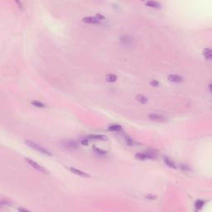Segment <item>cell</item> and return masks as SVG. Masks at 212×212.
Masks as SVG:
<instances>
[{
	"label": "cell",
	"mask_w": 212,
	"mask_h": 212,
	"mask_svg": "<svg viewBox=\"0 0 212 212\" xmlns=\"http://www.w3.org/2000/svg\"><path fill=\"white\" fill-rule=\"evenodd\" d=\"M155 158V155L152 152H137L135 154V158L138 160H141V161H144V160H149V159H153Z\"/></svg>",
	"instance_id": "3"
},
{
	"label": "cell",
	"mask_w": 212,
	"mask_h": 212,
	"mask_svg": "<svg viewBox=\"0 0 212 212\" xmlns=\"http://www.w3.org/2000/svg\"><path fill=\"white\" fill-rule=\"evenodd\" d=\"M94 151H95V152H97V153L101 154V155H105V154H107V152H106V151H104V150L100 149V148H97V147H94Z\"/></svg>",
	"instance_id": "19"
},
{
	"label": "cell",
	"mask_w": 212,
	"mask_h": 212,
	"mask_svg": "<svg viewBox=\"0 0 212 212\" xmlns=\"http://www.w3.org/2000/svg\"><path fill=\"white\" fill-rule=\"evenodd\" d=\"M105 80H106V81H108L109 83H113V82H115L117 80V76L114 74H108L107 75H106Z\"/></svg>",
	"instance_id": "12"
},
{
	"label": "cell",
	"mask_w": 212,
	"mask_h": 212,
	"mask_svg": "<svg viewBox=\"0 0 212 212\" xmlns=\"http://www.w3.org/2000/svg\"><path fill=\"white\" fill-rule=\"evenodd\" d=\"M125 143H126L127 144H128L129 146H134L135 144H137L136 142H134L132 138H129V137H126V138H125Z\"/></svg>",
	"instance_id": "17"
},
{
	"label": "cell",
	"mask_w": 212,
	"mask_h": 212,
	"mask_svg": "<svg viewBox=\"0 0 212 212\" xmlns=\"http://www.w3.org/2000/svg\"><path fill=\"white\" fill-rule=\"evenodd\" d=\"M24 143L29 147H31V148H32V149H34V150H36L37 152H41V153H42V154H45V155H47V156H52V155L47 149H46L45 147H43L42 146L39 145V144H37V143H36L34 142H32L30 140H25Z\"/></svg>",
	"instance_id": "1"
},
{
	"label": "cell",
	"mask_w": 212,
	"mask_h": 212,
	"mask_svg": "<svg viewBox=\"0 0 212 212\" xmlns=\"http://www.w3.org/2000/svg\"><path fill=\"white\" fill-rule=\"evenodd\" d=\"M31 104H32L33 106H35V107H37V108H45V107H46V105H45L43 103L39 102V101H37V100H32V101H31Z\"/></svg>",
	"instance_id": "15"
},
{
	"label": "cell",
	"mask_w": 212,
	"mask_h": 212,
	"mask_svg": "<svg viewBox=\"0 0 212 212\" xmlns=\"http://www.w3.org/2000/svg\"><path fill=\"white\" fill-rule=\"evenodd\" d=\"M135 99L138 101V102L141 103L143 104H145L147 103V98L146 96H144L143 95H137L135 96Z\"/></svg>",
	"instance_id": "10"
},
{
	"label": "cell",
	"mask_w": 212,
	"mask_h": 212,
	"mask_svg": "<svg viewBox=\"0 0 212 212\" xmlns=\"http://www.w3.org/2000/svg\"><path fill=\"white\" fill-rule=\"evenodd\" d=\"M82 21L86 23H91V24H97L100 23V20H99L96 17H86L82 19Z\"/></svg>",
	"instance_id": "7"
},
{
	"label": "cell",
	"mask_w": 212,
	"mask_h": 212,
	"mask_svg": "<svg viewBox=\"0 0 212 212\" xmlns=\"http://www.w3.org/2000/svg\"><path fill=\"white\" fill-rule=\"evenodd\" d=\"M203 56L206 59V60L210 61L212 57V52L210 48H206L203 51Z\"/></svg>",
	"instance_id": "11"
},
{
	"label": "cell",
	"mask_w": 212,
	"mask_h": 212,
	"mask_svg": "<svg viewBox=\"0 0 212 212\" xmlns=\"http://www.w3.org/2000/svg\"><path fill=\"white\" fill-rule=\"evenodd\" d=\"M144 4L147 7L153 8H161V6H162V4L157 1H147L144 3Z\"/></svg>",
	"instance_id": "9"
},
{
	"label": "cell",
	"mask_w": 212,
	"mask_h": 212,
	"mask_svg": "<svg viewBox=\"0 0 212 212\" xmlns=\"http://www.w3.org/2000/svg\"><path fill=\"white\" fill-rule=\"evenodd\" d=\"M18 210H19V211H24V212H27V210H23V209H21V208H19V209H18Z\"/></svg>",
	"instance_id": "25"
},
{
	"label": "cell",
	"mask_w": 212,
	"mask_h": 212,
	"mask_svg": "<svg viewBox=\"0 0 212 212\" xmlns=\"http://www.w3.org/2000/svg\"><path fill=\"white\" fill-rule=\"evenodd\" d=\"M25 161H26V162L30 165L31 167H32L33 168H35L37 171H38V172H41V173H48V172H47V170H46V168H44L42 166H41L40 164H38L37 162H36L35 161H33L32 159H31V158H25Z\"/></svg>",
	"instance_id": "2"
},
{
	"label": "cell",
	"mask_w": 212,
	"mask_h": 212,
	"mask_svg": "<svg viewBox=\"0 0 212 212\" xmlns=\"http://www.w3.org/2000/svg\"><path fill=\"white\" fill-rule=\"evenodd\" d=\"M80 143L82 144V145H84V146H87L89 144V140L86 138V139H83V140L80 141Z\"/></svg>",
	"instance_id": "22"
},
{
	"label": "cell",
	"mask_w": 212,
	"mask_h": 212,
	"mask_svg": "<svg viewBox=\"0 0 212 212\" xmlns=\"http://www.w3.org/2000/svg\"><path fill=\"white\" fill-rule=\"evenodd\" d=\"M95 17L97 18H98L99 20H104V16H103L102 14H100V13H97L96 15H95Z\"/></svg>",
	"instance_id": "23"
},
{
	"label": "cell",
	"mask_w": 212,
	"mask_h": 212,
	"mask_svg": "<svg viewBox=\"0 0 212 212\" xmlns=\"http://www.w3.org/2000/svg\"><path fill=\"white\" fill-rule=\"evenodd\" d=\"M145 199H147L148 201H154L157 199V196H154V195H146Z\"/></svg>",
	"instance_id": "20"
},
{
	"label": "cell",
	"mask_w": 212,
	"mask_h": 212,
	"mask_svg": "<svg viewBox=\"0 0 212 212\" xmlns=\"http://www.w3.org/2000/svg\"><path fill=\"white\" fill-rule=\"evenodd\" d=\"M163 160H164L165 164H166L167 167H171V168H176V166L175 165V163L173 162L170 158H164Z\"/></svg>",
	"instance_id": "14"
},
{
	"label": "cell",
	"mask_w": 212,
	"mask_h": 212,
	"mask_svg": "<svg viewBox=\"0 0 212 212\" xmlns=\"http://www.w3.org/2000/svg\"><path fill=\"white\" fill-rule=\"evenodd\" d=\"M148 118H149V119L153 120V121L162 122V121L167 120V117L162 115V114H150L149 115H148Z\"/></svg>",
	"instance_id": "4"
},
{
	"label": "cell",
	"mask_w": 212,
	"mask_h": 212,
	"mask_svg": "<svg viewBox=\"0 0 212 212\" xmlns=\"http://www.w3.org/2000/svg\"><path fill=\"white\" fill-rule=\"evenodd\" d=\"M204 205H205V201L201 200H197L195 202V206H196V209H201Z\"/></svg>",
	"instance_id": "16"
},
{
	"label": "cell",
	"mask_w": 212,
	"mask_h": 212,
	"mask_svg": "<svg viewBox=\"0 0 212 212\" xmlns=\"http://www.w3.org/2000/svg\"><path fill=\"white\" fill-rule=\"evenodd\" d=\"M87 139L89 141L90 140H97V141H105L107 140L108 138L104 136V135H99V134H93V135H90L88 136Z\"/></svg>",
	"instance_id": "6"
},
{
	"label": "cell",
	"mask_w": 212,
	"mask_h": 212,
	"mask_svg": "<svg viewBox=\"0 0 212 212\" xmlns=\"http://www.w3.org/2000/svg\"><path fill=\"white\" fill-rule=\"evenodd\" d=\"M167 80L170 82H173V83H180L183 80V78L181 77V75H169L167 76Z\"/></svg>",
	"instance_id": "8"
},
{
	"label": "cell",
	"mask_w": 212,
	"mask_h": 212,
	"mask_svg": "<svg viewBox=\"0 0 212 212\" xmlns=\"http://www.w3.org/2000/svg\"><path fill=\"white\" fill-rule=\"evenodd\" d=\"M180 168L181 169H182V170H184V171H190V167L187 166V165H180Z\"/></svg>",
	"instance_id": "21"
},
{
	"label": "cell",
	"mask_w": 212,
	"mask_h": 212,
	"mask_svg": "<svg viewBox=\"0 0 212 212\" xmlns=\"http://www.w3.org/2000/svg\"><path fill=\"white\" fill-rule=\"evenodd\" d=\"M122 129V126L119 124H111L108 127V130L114 131V132H118Z\"/></svg>",
	"instance_id": "13"
},
{
	"label": "cell",
	"mask_w": 212,
	"mask_h": 212,
	"mask_svg": "<svg viewBox=\"0 0 212 212\" xmlns=\"http://www.w3.org/2000/svg\"><path fill=\"white\" fill-rule=\"evenodd\" d=\"M70 171L72 172V173H74V174L75 175H77L79 176H81V177H84V178H88V177H90V174H88L87 172H84L81 170H79V169H76L75 167H70Z\"/></svg>",
	"instance_id": "5"
},
{
	"label": "cell",
	"mask_w": 212,
	"mask_h": 212,
	"mask_svg": "<svg viewBox=\"0 0 212 212\" xmlns=\"http://www.w3.org/2000/svg\"><path fill=\"white\" fill-rule=\"evenodd\" d=\"M15 3L18 5V8H22V9H23V5H22V3H19L18 1H15Z\"/></svg>",
	"instance_id": "24"
},
{
	"label": "cell",
	"mask_w": 212,
	"mask_h": 212,
	"mask_svg": "<svg viewBox=\"0 0 212 212\" xmlns=\"http://www.w3.org/2000/svg\"><path fill=\"white\" fill-rule=\"evenodd\" d=\"M149 84L151 86H153V87H158L160 86V83L156 80H151L149 81Z\"/></svg>",
	"instance_id": "18"
}]
</instances>
